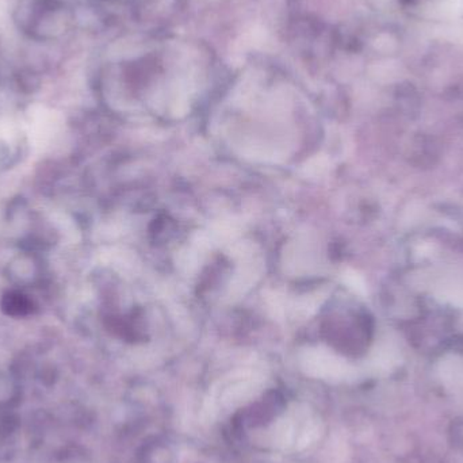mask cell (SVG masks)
Masks as SVG:
<instances>
[{
    "mask_svg": "<svg viewBox=\"0 0 463 463\" xmlns=\"http://www.w3.org/2000/svg\"><path fill=\"white\" fill-rule=\"evenodd\" d=\"M4 307H7L12 315H25L28 310V302L20 294H10L4 301Z\"/></svg>",
    "mask_w": 463,
    "mask_h": 463,
    "instance_id": "cell-1",
    "label": "cell"
}]
</instances>
